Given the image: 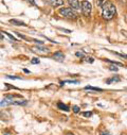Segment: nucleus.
<instances>
[{
    "label": "nucleus",
    "instance_id": "1",
    "mask_svg": "<svg viewBox=\"0 0 127 135\" xmlns=\"http://www.w3.org/2000/svg\"><path fill=\"white\" fill-rule=\"evenodd\" d=\"M102 10H103V12H102L103 18L106 20L112 19L117 13L115 7L111 1H104L103 6H102Z\"/></svg>",
    "mask_w": 127,
    "mask_h": 135
},
{
    "label": "nucleus",
    "instance_id": "2",
    "mask_svg": "<svg viewBox=\"0 0 127 135\" xmlns=\"http://www.w3.org/2000/svg\"><path fill=\"white\" fill-rule=\"evenodd\" d=\"M18 96H6L2 101L0 102L1 107H8V105H25L27 104V100L24 99H18L15 100V98H17Z\"/></svg>",
    "mask_w": 127,
    "mask_h": 135
},
{
    "label": "nucleus",
    "instance_id": "3",
    "mask_svg": "<svg viewBox=\"0 0 127 135\" xmlns=\"http://www.w3.org/2000/svg\"><path fill=\"white\" fill-rule=\"evenodd\" d=\"M59 14L66 18H69V19H76L77 18V14L76 12L71 9V8H62L59 10Z\"/></svg>",
    "mask_w": 127,
    "mask_h": 135
},
{
    "label": "nucleus",
    "instance_id": "4",
    "mask_svg": "<svg viewBox=\"0 0 127 135\" xmlns=\"http://www.w3.org/2000/svg\"><path fill=\"white\" fill-rule=\"evenodd\" d=\"M82 13L85 17H89L91 15V10H92V6L89 1H87V0H84V1L82 2Z\"/></svg>",
    "mask_w": 127,
    "mask_h": 135
},
{
    "label": "nucleus",
    "instance_id": "5",
    "mask_svg": "<svg viewBox=\"0 0 127 135\" xmlns=\"http://www.w3.org/2000/svg\"><path fill=\"white\" fill-rule=\"evenodd\" d=\"M32 51L35 52V53H39V54H48L49 53V49L41 47V46H35L32 48Z\"/></svg>",
    "mask_w": 127,
    "mask_h": 135
},
{
    "label": "nucleus",
    "instance_id": "6",
    "mask_svg": "<svg viewBox=\"0 0 127 135\" xmlns=\"http://www.w3.org/2000/svg\"><path fill=\"white\" fill-rule=\"evenodd\" d=\"M47 1L53 8H57V7H60L64 4V0H47Z\"/></svg>",
    "mask_w": 127,
    "mask_h": 135
},
{
    "label": "nucleus",
    "instance_id": "7",
    "mask_svg": "<svg viewBox=\"0 0 127 135\" xmlns=\"http://www.w3.org/2000/svg\"><path fill=\"white\" fill-rule=\"evenodd\" d=\"M53 59L57 62H64V60H65V54H64L62 52H60V51H57L53 54Z\"/></svg>",
    "mask_w": 127,
    "mask_h": 135
},
{
    "label": "nucleus",
    "instance_id": "8",
    "mask_svg": "<svg viewBox=\"0 0 127 135\" xmlns=\"http://www.w3.org/2000/svg\"><path fill=\"white\" fill-rule=\"evenodd\" d=\"M68 2L70 4L71 9H73V10H80L81 9V4H80L78 0H68Z\"/></svg>",
    "mask_w": 127,
    "mask_h": 135
},
{
    "label": "nucleus",
    "instance_id": "9",
    "mask_svg": "<svg viewBox=\"0 0 127 135\" xmlns=\"http://www.w3.org/2000/svg\"><path fill=\"white\" fill-rule=\"evenodd\" d=\"M120 81H121V78H119V77H112V78L107 79L106 80V83L107 84H111L112 82H120Z\"/></svg>",
    "mask_w": 127,
    "mask_h": 135
},
{
    "label": "nucleus",
    "instance_id": "10",
    "mask_svg": "<svg viewBox=\"0 0 127 135\" xmlns=\"http://www.w3.org/2000/svg\"><path fill=\"white\" fill-rule=\"evenodd\" d=\"M57 108H58V109H60V110H62V111H66V112H68V111H69V108H68L66 104L61 103V102H58V103H57Z\"/></svg>",
    "mask_w": 127,
    "mask_h": 135
},
{
    "label": "nucleus",
    "instance_id": "11",
    "mask_svg": "<svg viewBox=\"0 0 127 135\" xmlns=\"http://www.w3.org/2000/svg\"><path fill=\"white\" fill-rule=\"evenodd\" d=\"M10 21H11V23H14L16 26H25V23L23 21H20V20H17V19H11Z\"/></svg>",
    "mask_w": 127,
    "mask_h": 135
},
{
    "label": "nucleus",
    "instance_id": "12",
    "mask_svg": "<svg viewBox=\"0 0 127 135\" xmlns=\"http://www.w3.org/2000/svg\"><path fill=\"white\" fill-rule=\"evenodd\" d=\"M85 89H89V90H94V91H103L102 88H99V87H93V86H86Z\"/></svg>",
    "mask_w": 127,
    "mask_h": 135
},
{
    "label": "nucleus",
    "instance_id": "13",
    "mask_svg": "<svg viewBox=\"0 0 127 135\" xmlns=\"http://www.w3.org/2000/svg\"><path fill=\"white\" fill-rule=\"evenodd\" d=\"M65 83H71V84H77V83H80L78 81H76V80H67V81H62V82H60V84L61 85H64Z\"/></svg>",
    "mask_w": 127,
    "mask_h": 135
},
{
    "label": "nucleus",
    "instance_id": "14",
    "mask_svg": "<svg viewBox=\"0 0 127 135\" xmlns=\"http://www.w3.org/2000/svg\"><path fill=\"white\" fill-rule=\"evenodd\" d=\"M84 117H91L92 116V112H82L81 113Z\"/></svg>",
    "mask_w": 127,
    "mask_h": 135
},
{
    "label": "nucleus",
    "instance_id": "15",
    "mask_svg": "<svg viewBox=\"0 0 127 135\" xmlns=\"http://www.w3.org/2000/svg\"><path fill=\"white\" fill-rule=\"evenodd\" d=\"M1 33H3V34H6V35H8V36H9V37H10V38H11L12 41L16 42V38H15V37H14L13 35H11V34H10V33H9V32H1Z\"/></svg>",
    "mask_w": 127,
    "mask_h": 135
},
{
    "label": "nucleus",
    "instance_id": "16",
    "mask_svg": "<svg viewBox=\"0 0 127 135\" xmlns=\"http://www.w3.org/2000/svg\"><path fill=\"white\" fill-rule=\"evenodd\" d=\"M112 53H114L115 55H118V56H121V57H125L126 60H127V54H124V53H119V52H112Z\"/></svg>",
    "mask_w": 127,
    "mask_h": 135
},
{
    "label": "nucleus",
    "instance_id": "17",
    "mask_svg": "<svg viewBox=\"0 0 127 135\" xmlns=\"http://www.w3.org/2000/svg\"><path fill=\"white\" fill-rule=\"evenodd\" d=\"M109 70H111V71H118L119 68H118V67H115L114 65H112V66H109Z\"/></svg>",
    "mask_w": 127,
    "mask_h": 135
},
{
    "label": "nucleus",
    "instance_id": "18",
    "mask_svg": "<svg viewBox=\"0 0 127 135\" xmlns=\"http://www.w3.org/2000/svg\"><path fill=\"white\" fill-rule=\"evenodd\" d=\"M85 61H86L87 63H93L94 60H93L92 57H90V56H86V57H85Z\"/></svg>",
    "mask_w": 127,
    "mask_h": 135
},
{
    "label": "nucleus",
    "instance_id": "19",
    "mask_svg": "<svg viewBox=\"0 0 127 135\" xmlns=\"http://www.w3.org/2000/svg\"><path fill=\"white\" fill-rule=\"evenodd\" d=\"M100 135H110V133L108 131H106V130H102L100 132Z\"/></svg>",
    "mask_w": 127,
    "mask_h": 135
},
{
    "label": "nucleus",
    "instance_id": "20",
    "mask_svg": "<svg viewBox=\"0 0 127 135\" xmlns=\"http://www.w3.org/2000/svg\"><path fill=\"white\" fill-rule=\"evenodd\" d=\"M31 63H32V64H39V60H38L37 57H34L33 60L31 61Z\"/></svg>",
    "mask_w": 127,
    "mask_h": 135
},
{
    "label": "nucleus",
    "instance_id": "21",
    "mask_svg": "<svg viewBox=\"0 0 127 135\" xmlns=\"http://www.w3.org/2000/svg\"><path fill=\"white\" fill-rule=\"evenodd\" d=\"M73 112H74V113H78V112H80V108H78L77 105L73 107Z\"/></svg>",
    "mask_w": 127,
    "mask_h": 135
},
{
    "label": "nucleus",
    "instance_id": "22",
    "mask_svg": "<svg viewBox=\"0 0 127 135\" xmlns=\"http://www.w3.org/2000/svg\"><path fill=\"white\" fill-rule=\"evenodd\" d=\"M97 3H98V6H99V7H101V8H102V6H103V3H104V0H99V1H98Z\"/></svg>",
    "mask_w": 127,
    "mask_h": 135
},
{
    "label": "nucleus",
    "instance_id": "23",
    "mask_svg": "<svg viewBox=\"0 0 127 135\" xmlns=\"http://www.w3.org/2000/svg\"><path fill=\"white\" fill-rule=\"evenodd\" d=\"M8 78L9 79H16V80H20L21 78H19V77H13V76H8Z\"/></svg>",
    "mask_w": 127,
    "mask_h": 135
},
{
    "label": "nucleus",
    "instance_id": "24",
    "mask_svg": "<svg viewBox=\"0 0 127 135\" xmlns=\"http://www.w3.org/2000/svg\"><path fill=\"white\" fill-rule=\"evenodd\" d=\"M76 56H78V57H83V56H84V53H83V52H76Z\"/></svg>",
    "mask_w": 127,
    "mask_h": 135
},
{
    "label": "nucleus",
    "instance_id": "25",
    "mask_svg": "<svg viewBox=\"0 0 127 135\" xmlns=\"http://www.w3.org/2000/svg\"><path fill=\"white\" fill-rule=\"evenodd\" d=\"M59 30H61V31H64V32H67V33H70V32H71L70 30H66V29H60V28H59Z\"/></svg>",
    "mask_w": 127,
    "mask_h": 135
},
{
    "label": "nucleus",
    "instance_id": "26",
    "mask_svg": "<svg viewBox=\"0 0 127 135\" xmlns=\"http://www.w3.org/2000/svg\"><path fill=\"white\" fill-rule=\"evenodd\" d=\"M28 1H29V2H31L32 4H35V2H34V0H28Z\"/></svg>",
    "mask_w": 127,
    "mask_h": 135
},
{
    "label": "nucleus",
    "instance_id": "27",
    "mask_svg": "<svg viewBox=\"0 0 127 135\" xmlns=\"http://www.w3.org/2000/svg\"><path fill=\"white\" fill-rule=\"evenodd\" d=\"M66 134H67V135H74V134H73V133H72V132H67V133H66Z\"/></svg>",
    "mask_w": 127,
    "mask_h": 135
},
{
    "label": "nucleus",
    "instance_id": "28",
    "mask_svg": "<svg viewBox=\"0 0 127 135\" xmlns=\"http://www.w3.org/2000/svg\"><path fill=\"white\" fill-rule=\"evenodd\" d=\"M4 135H10V133H6V134H4Z\"/></svg>",
    "mask_w": 127,
    "mask_h": 135
}]
</instances>
